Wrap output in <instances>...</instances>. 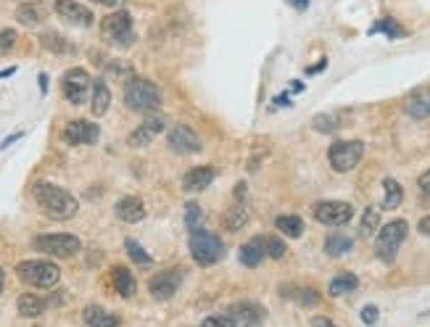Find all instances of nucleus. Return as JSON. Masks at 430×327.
I'll list each match as a JSON object with an SVG mask.
<instances>
[{
	"label": "nucleus",
	"mask_w": 430,
	"mask_h": 327,
	"mask_svg": "<svg viewBox=\"0 0 430 327\" xmlns=\"http://www.w3.org/2000/svg\"><path fill=\"white\" fill-rule=\"evenodd\" d=\"M19 138H22V132H16V135H11V138H6V140H3V145H0V148H8V145H11V143H16Z\"/></svg>",
	"instance_id": "nucleus-48"
},
{
	"label": "nucleus",
	"mask_w": 430,
	"mask_h": 327,
	"mask_svg": "<svg viewBox=\"0 0 430 327\" xmlns=\"http://www.w3.org/2000/svg\"><path fill=\"white\" fill-rule=\"evenodd\" d=\"M42 16H45V8L40 3H22L16 8V22L24 26H38L42 22Z\"/></svg>",
	"instance_id": "nucleus-30"
},
{
	"label": "nucleus",
	"mask_w": 430,
	"mask_h": 327,
	"mask_svg": "<svg viewBox=\"0 0 430 327\" xmlns=\"http://www.w3.org/2000/svg\"><path fill=\"white\" fill-rule=\"evenodd\" d=\"M90 90H93V79H90V74L85 72V69L74 66V69H69V72L63 74L61 93H63V98L72 103V106H82V103L88 101Z\"/></svg>",
	"instance_id": "nucleus-10"
},
{
	"label": "nucleus",
	"mask_w": 430,
	"mask_h": 327,
	"mask_svg": "<svg viewBox=\"0 0 430 327\" xmlns=\"http://www.w3.org/2000/svg\"><path fill=\"white\" fill-rule=\"evenodd\" d=\"M125 103L132 111L153 113L161 109V90L156 88L151 79L129 77L125 85Z\"/></svg>",
	"instance_id": "nucleus-2"
},
{
	"label": "nucleus",
	"mask_w": 430,
	"mask_h": 327,
	"mask_svg": "<svg viewBox=\"0 0 430 327\" xmlns=\"http://www.w3.org/2000/svg\"><path fill=\"white\" fill-rule=\"evenodd\" d=\"M164 127L166 125H164V119H161V116H148V119H145V122H143V125H140L138 129L127 138L129 148H145V145H148L156 135H161V132H164Z\"/></svg>",
	"instance_id": "nucleus-17"
},
{
	"label": "nucleus",
	"mask_w": 430,
	"mask_h": 327,
	"mask_svg": "<svg viewBox=\"0 0 430 327\" xmlns=\"http://www.w3.org/2000/svg\"><path fill=\"white\" fill-rule=\"evenodd\" d=\"M32 248L38 253H48L56 259H72L82 251V240L77 235H66V232H56V235H38L32 240Z\"/></svg>",
	"instance_id": "nucleus-6"
},
{
	"label": "nucleus",
	"mask_w": 430,
	"mask_h": 327,
	"mask_svg": "<svg viewBox=\"0 0 430 327\" xmlns=\"http://www.w3.org/2000/svg\"><path fill=\"white\" fill-rule=\"evenodd\" d=\"M288 3H291V6H293V0H288Z\"/></svg>",
	"instance_id": "nucleus-54"
},
{
	"label": "nucleus",
	"mask_w": 430,
	"mask_h": 327,
	"mask_svg": "<svg viewBox=\"0 0 430 327\" xmlns=\"http://www.w3.org/2000/svg\"><path fill=\"white\" fill-rule=\"evenodd\" d=\"M293 6H296L298 11H306V8H309V0H293Z\"/></svg>",
	"instance_id": "nucleus-51"
},
{
	"label": "nucleus",
	"mask_w": 430,
	"mask_h": 327,
	"mask_svg": "<svg viewBox=\"0 0 430 327\" xmlns=\"http://www.w3.org/2000/svg\"><path fill=\"white\" fill-rule=\"evenodd\" d=\"M417 230H420V232H422V235H425V238H430V214H428V216H422V219H420Z\"/></svg>",
	"instance_id": "nucleus-44"
},
{
	"label": "nucleus",
	"mask_w": 430,
	"mask_h": 327,
	"mask_svg": "<svg viewBox=\"0 0 430 327\" xmlns=\"http://www.w3.org/2000/svg\"><path fill=\"white\" fill-rule=\"evenodd\" d=\"M40 42H42V48H45V51L58 53V56L74 53V45H72V42H69L66 38H63V35H58V32H42Z\"/></svg>",
	"instance_id": "nucleus-33"
},
{
	"label": "nucleus",
	"mask_w": 430,
	"mask_h": 327,
	"mask_svg": "<svg viewBox=\"0 0 430 327\" xmlns=\"http://www.w3.org/2000/svg\"><path fill=\"white\" fill-rule=\"evenodd\" d=\"M95 3H101V6H109V8H114V6H119L122 0H95Z\"/></svg>",
	"instance_id": "nucleus-52"
},
{
	"label": "nucleus",
	"mask_w": 430,
	"mask_h": 327,
	"mask_svg": "<svg viewBox=\"0 0 430 327\" xmlns=\"http://www.w3.org/2000/svg\"><path fill=\"white\" fill-rule=\"evenodd\" d=\"M351 248H354V240L349 238V235H343V232H330L328 240H325V253L333 256V259L346 256Z\"/></svg>",
	"instance_id": "nucleus-29"
},
{
	"label": "nucleus",
	"mask_w": 430,
	"mask_h": 327,
	"mask_svg": "<svg viewBox=\"0 0 430 327\" xmlns=\"http://www.w3.org/2000/svg\"><path fill=\"white\" fill-rule=\"evenodd\" d=\"M40 93H48V74H40Z\"/></svg>",
	"instance_id": "nucleus-47"
},
{
	"label": "nucleus",
	"mask_w": 430,
	"mask_h": 327,
	"mask_svg": "<svg viewBox=\"0 0 430 327\" xmlns=\"http://www.w3.org/2000/svg\"><path fill=\"white\" fill-rule=\"evenodd\" d=\"M6 288V272H3V266H0V293Z\"/></svg>",
	"instance_id": "nucleus-53"
},
{
	"label": "nucleus",
	"mask_w": 430,
	"mask_h": 327,
	"mask_svg": "<svg viewBox=\"0 0 430 327\" xmlns=\"http://www.w3.org/2000/svg\"><path fill=\"white\" fill-rule=\"evenodd\" d=\"M45 306H48V303L42 301L40 296H35V293H22L19 301H16V309H19V314L22 317H40L45 312Z\"/></svg>",
	"instance_id": "nucleus-31"
},
{
	"label": "nucleus",
	"mask_w": 430,
	"mask_h": 327,
	"mask_svg": "<svg viewBox=\"0 0 430 327\" xmlns=\"http://www.w3.org/2000/svg\"><path fill=\"white\" fill-rule=\"evenodd\" d=\"M203 219H206V212H203L196 201H190L188 206H185V225H188L190 232L203 230Z\"/></svg>",
	"instance_id": "nucleus-35"
},
{
	"label": "nucleus",
	"mask_w": 430,
	"mask_h": 327,
	"mask_svg": "<svg viewBox=\"0 0 430 327\" xmlns=\"http://www.w3.org/2000/svg\"><path fill=\"white\" fill-rule=\"evenodd\" d=\"M385 35L388 40H396V38H406V29L396 19H391V16H385V19H378L375 24L369 26V35Z\"/></svg>",
	"instance_id": "nucleus-32"
},
{
	"label": "nucleus",
	"mask_w": 430,
	"mask_h": 327,
	"mask_svg": "<svg viewBox=\"0 0 430 327\" xmlns=\"http://www.w3.org/2000/svg\"><path fill=\"white\" fill-rule=\"evenodd\" d=\"M82 322L88 327H119L122 319L116 314H111V312H106L98 303H88V306L82 309Z\"/></svg>",
	"instance_id": "nucleus-21"
},
{
	"label": "nucleus",
	"mask_w": 430,
	"mask_h": 327,
	"mask_svg": "<svg viewBox=\"0 0 430 327\" xmlns=\"http://www.w3.org/2000/svg\"><path fill=\"white\" fill-rule=\"evenodd\" d=\"M111 106V90L106 85V79H95L93 82V98H90V111L93 116H103Z\"/></svg>",
	"instance_id": "nucleus-24"
},
{
	"label": "nucleus",
	"mask_w": 430,
	"mask_h": 327,
	"mask_svg": "<svg viewBox=\"0 0 430 327\" xmlns=\"http://www.w3.org/2000/svg\"><path fill=\"white\" fill-rule=\"evenodd\" d=\"M365 156V143L362 140H338L328 151V161L335 172H351Z\"/></svg>",
	"instance_id": "nucleus-8"
},
{
	"label": "nucleus",
	"mask_w": 430,
	"mask_h": 327,
	"mask_svg": "<svg viewBox=\"0 0 430 327\" xmlns=\"http://www.w3.org/2000/svg\"><path fill=\"white\" fill-rule=\"evenodd\" d=\"M16 74V66H8V69H0V79H6V77Z\"/></svg>",
	"instance_id": "nucleus-49"
},
{
	"label": "nucleus",
	"mask_w": 430,
	"mask_h": 327,
	"mask_svg": "<svg viewBox=\"0 0 430 327\" xmlns=\"http://www.w3.org/2000/svg\"><path fill=\"white\" fill-rule=\"evenodd\" d=\"M101 38L111 45H132L135 42V29H132V16L127 11H114L106 19H101Z\"/></svg>",
	"instance_id": "nucleus-7"
},
{
	"label": "nucleus",
	"mask_w": 430,
	"mask_h": 327,
	"mask_svg": "<svg viewBox=\"0 0 430 327\" xmlns=\"http://www.w3.org/2000/svg\"><path fill=\"white\" fill-rule=\"evenodd\" d=\"M383 190H385L383 209H385V212H393V209H399V206H401V201H404V188H401V182H396L393 177H385V180H383Z\"/></svg>",
	"instance_id": "nucleus-28"
},
{
	"label": "nucleus",
	"mask_w": 430,
	"mask_h": 327,
	"mask_svg": "<svg viewBox=\"0 0 430 327\" xmlns=\"http://www.w3.org/2000/svg\"><path fill=\"white\" fill-rule=\"evenodd\" d=\"M417 185H420V190H422V193H425V196L430 198V169H428V172H425L422 177H420Z\"/></svg>",
	"instance_id": "nucleus-43"
},
{
	"label": "nucleus",
	"mask_w": 430,
	"mask_h": 327,
	"mask_svg": "<svg viewBox=\"0 0 430 327\" xmlns=\"http://www.w3.org/2000/svg\"><path fill=\"white\" fill-rule=\"evenodd\" d=\"M216 180V166H193L182 177V190L185 193H201Z\"/></svg>",
	"instance_id": "nucleus-18"
},
{
	"label": "nucleus",
	"mask_w": 430,
	"mask_h": 327,
	"mask_svg": "<svg viewBox=\"0 0 430 327\" xmlns=\"http://www.w3.org/2000/svg\"><path fill=\"white\" fill-rule=\"evenodd\" d=\"M406 232H409V225L404 219H393L388 225H383L378 230V238H375V256H378L383 264H393L396 256H399V248L406 240Z\"/></svg>",
	"instance_id": "nucleus-5"
},
{
	"label": "nucleus",
	"mask_w": 430,
	"mask_h": 327,
	"mask_svg": "<svg viewBox=\"0 0 430 327\" xmlns=\"http://www.w3.org/2000/svg\"><path fill=\"white\" fill-rule=\"evenodd\" d=\"M188 248L193 262L198 266H214L216 262L225 259V240L219 238L216 232H209V230L190 232Z\"/></svg>",
	"instance_id": "nucleus-3"
},
{
	"label": "nucleus",
	"mask_w": 430,
	"mask_h": 327,
	"mask_svg": "<svg viewBox=\"0 0 430 327\" xmlns=\"http://www.w3.org/2000/svg\"><path fill=\"white\" fill-rule=\"evenodd\" d=\"M275 227H278V232L288 235V238H301V235H304V219L296 214L278 216V219H275Z\"/></svg>",
	"instance_id": "nucleus-34"
},
{
	"label": "nucleus",
	"mask_w": 430,
	"mask_h": 327,
	"mask_svg": "<svg viewBox=\"0 0 430 327\" xmlns=\"http://www.w3.org/2000/svg\"><path fill=\"white\" fill-rule=\"evenodd\" d=\"M349 116H351L349 111H325V113H317L314 119H312V127H314L317 132L328 135V132H335V129L346 127Z\"/></svg>",
	"instance_id": "nucleus-22"
},
{
	"label": "nucleus",
	"mask_w": 430,
	"mask_h": 327,
	"mask_svg": "<svg viewBox=\"0 0 430 327\" xmlns=\"http://www.w3.org/2000/svg\"><path fill=\"white\" fill-rule=\"evenodd\" d=\"M166 143L175 153H201V140L188 125H175L166 132Z\"/></svg>",
	"instance_id": "nucleus-14"
},
{
	"label": "nucleus",
	"mask_w": 430,
	"mask_h": 327,
	"mask_svg": "<svg viewBox=\"0 0 430 327\" xmlns=\"http://www.w3.org/2000/svg\"><path fill=\"white\" fill-rule=\"evenodd\" d=\"M264 243H262V235L259 238H251L248 243H243L241 246V264L243 266H259L264 262Z\"/></svg>",
	"instance_id": "nucleus-25"
},
{
	"label": "nucleus",
	"mask_w": 430,
	"mask_h": 327,
	"mask_svg": "<svg viewBox=\"0 0 430 327\" xmlns=\"http://www.w3.org/2000/svg\"><path fill=\"white\" fill-rule=\"evenodd\" d=\"M325 66H328V61H325V58H322V61L317 63V66H312V69H306V74H319V72H322V69H325Z\"/></svg>",
	"instance_id": "nucleus-46"
},
{
	"label": "nucleus",
	"mask_w": 430,
	"mask_h": 327,
	"mask_svg": "<svg viewBox=\"0 0 430 327\" xmlns=\"http://www.w3.org/2000/svg\"><path fill=\"white\" fill-rule=\"evenodd\" d=\"M262 243H264V253L269 259H282L288 248H285V243L278 238V235H262Z\"/></svg>",
	"instance_id": "nucleus-38"
},
{
	"label": "nucleus",
	"mask_w": 430,
	"mask_h": 327,
	"mask_svg": "<svg viewBox=\"0 0 430 327\" xmlns=\"http://www.w3.org/2000/svg\"><path fill=\"white\" fill-rule=\"evenodd\" d=\"M32 196H35L38 206L42 209V214L56 219V222H66V219L77 216V212H79V201L74 196L69 190L53 185V182H35L32 185Z\"/></svg>",
	"instance_id": "nucleus-1"
},
{
	"label": "nucleus",
	"mask_w": 430,
	"mask_h": 327,
	"mask_svg": "<svg viewBox=\"0 0 430 327\" xmlns=\"http://www.w3.org/2000/svg\"><path fill=\"white\" fill-rule=\"evenodd\" d=\"M362 322H365V325H375V322H378V306L367 303V306L362 309Z\"/></svg>",
	"instance_id": "nucleus-41"
},
{
	"label": "nucleus",
	"mask_w": 430,
	"mask_h": 327,
	"mask_svg": "<svg viewBox=\"0 0 430 327\" xmlns=\"http://www.w3.org/2000/svg\"><path fill=\"white\" fill-rule=\"evenodd\" d=\"M291 90H293V93H304V82H298V79H293V82H291Z\"/></svg>",
	"instance_id": "nucleus-50"
},
{
	"label": "nucleus",
	"mask_w": 430,
	"mask_h": 327,
	"mask_svg": "<svg viewBox=\"0 0 430 327\" xmlns=\"http://www.w3.org/2000/svg\"><path fill=\"white\" fill-rule=\"evenodd\" d=\"M16 275L32 288H56L61 280V269L48 259H26L16 264Z\"/></svg>",
	"instance_id": "nucleus-4"
},
{
	"label": "nucleus",
	"mask_w": 430,
	"mask_h": 327,
	"mask_svg": "<svg viewBox=\"0 0 430 327\" xmlns=\"http://www.w3.org/2000/svg\"><path fill=\"white\" fill-rule=\"evenodd\" d=\"M312 327H338L330 317H312Z\"/></svg>",
	"instance_id": "nucleus-42"
},
{
	"label": "nucleus",
	"mask_w": 430,
	"mask_h": 327,
	"mask_svg": "<svg viewBox=\"0 0 430 327\" xmlns=\"http://www.w3.org/2000/svg\"><path fill=\"white\" fill-rule=\"evenodd\" d=\"M356 288H359V277L351 275V272H338V275L330 280L328 293L333 298H338V296H346V293H351Z\"/></svg>",
	"instance_id": "nucleus-27"
},
{
	"label": "nucleus",
	"mask_w": 430,
	"mask_h": 327,
	"mask_svg": "<svg viewBox=\"0 0 430 327\" xmlns=\"http://www.w3.org/2000/svg\"><path fill=\"white\" fill-rule=\"evenodd\" d=\"M16 40H19V35H16L13 29H0V53H8V51H13V45H16Z\"/></svg>",
	"instance_id": "nucleus-39"
},
{
	"label": "nucleus",
	"mask_w": 430,
	"mask_h": 327,
	"mask_svg": "<svg viewBox=\"0 0 430 327\" xmlns=\"http://www.w3.org/2000/svg\"><path fill=\"white\" fill-rule=\"evenodd\" d=\"M282 296L288 301H296L298 306H317L319 303V293L314 288H301V285H285Z\"/></svg>",
	"instance_id": "nucleus-26"
},
{
	"label": "nucleus",
	"mask_w": 430,
	"mask_h": 327,
	"mask_svg": "<svg viewBox=\"0 0 430 327\" xmlns=\"http://www.w3.org/2000/svg\"><path fill=\"white\" fill-rule=\"evenodd\" d=\"M53 8L56 13L66 19V22H72V24H79V26H90L95 22V16L90 8H85L82 3H77V0H53Z\"/></svg>",
	"instance_id": "nucleus-16"
},
{
	"label": "nucleus",
	"mask_w": 430,
	"mask_h": 327,
	"mask_svg": "<svg viewBox=\"0 0 430 327\" xmlns=\"http://www.w3.org/2000/svg\"><path fill=\"white\" fill-rule=\"evenodd\" d=\"M116 216L122 219V222H127V225H135V222H140L143 216H145V203L140 201L138 196H125V198H119L114 206Z\"/></svg>",
	"instance_id": "nucleus-20"
},
{
	"label": "nucleus",
	"mask_w": 430,
	"mask_h": 327,
	"mask_svg": "<svg viewBox=\"0 0 430 327\" xmlns=\"http://www.w3.org/2000/svg\"><path fill=\"white\" fill-rule=\"evenodd\" d=\"M404 111L412 119H430V88L412 90L404 98Z\"/></svg>",
	"instance_id": "nucleus-19"
},
{
	"label": "nucleus",
	"mask_w": 430,
	"mask_h": 327,
	"mask_svg": "<svg viewBox=\"0 0 430 327\" xmlns=\"http://www.w3.org/2000/svg\"><path fill=\"white\" fill-rule=\"evenodd\" d=\"M182 280H185V269H182V266L161 269L159 275H153L151 280H148V293H151L156 301H169V298L180 290Z\"/></svg>",
	"instance_id": "nucleus-9"
},
{
	"label": "nucleus",
	"mask_w": 430,
	"mask_h": 327,
	"mask_svg": "<svg viewBox=\"0 0 430 327\" xmlns=\"http://www.w3.org/2000/svg\"><path fill=\"white\" fill-rule=\"evenodd\" d=\"M125 251L129 253V259L135 262V264H140V266H151L153 264V259L148 256V251L140 246L138 240H132V238H127L125 240Z\"/></svg>",
	"instance_id": "nucleus-36"
},
{
	"label": "nucleus",
	"mask_w": 430,
	"mask_h": 327,
	"mask_svg": "<svg viewBox=\"0 0 430 327\" xmlns=\"http://www.w3.org/2000/svg\"><path fill=\"white\" fill-rule=\"evenodd\" d=\"M225 314L232 319L235 327H256L262 322V317H264V309L253 301H241V303H232Z\"/></svg>",
	"instance_id": "nucleus-15"
},
{
	"label": "nucleus",
	"mask_w": 430,
	"mask_h": 327,
	"mask_svg": "<svg viewBox=\"0 0 430 327\" xmlns=\"http://www.w3.org/2000/svg\"><path fill=\"white\" fill-rule=\"evenodd\" d=\"M246 222H248V196H246V185L238 182L235 185V201H232V206L222 216V225L230 232H238V230L246 227Z\"/></svg>",
	"instance_id": "nucleus-12"
},
{
	"label": "nucleus",
	"mask_w": 430,
	"mask_h": 327,
	"mask_svg": "<svg viewBox=\"0 0 430 327\" xmlns=\"http://www.w3.org/2000/svg\"><path fill=\"white\" fill-rule=\"evenodd\" d=\"M312 214L319 225L328 227H343L354 219V206L346 201H322L312 209Z\"/></svg>",
	"instance_id": "nucleus-11"
},
{
	"label": "nucleus",
	"mask_w": 430,
	"mask_h": 327,
	"mask_svg": "<svg viewBox=\"0 0 430 327\" xmlns=\"http://www.w3.org/2000/svg\"><path fill=\"white\" fill-rule=\"evenodd\" d=\"M378 230H380V212L369 206V209H365V214H362V225H359V232L369 238V235H372V232H378Z\"/></svg>",
	"instance_id": "nucleus-37"
},
{
	"label": "nucleus",
	"mask_w": 430,
	"mask_h": 327,
	"mask_svg": "<svg viewBox=\"0 0 430 327\" xmlns=\"http://www.w3.org/2000/svg\"><path fill=\"white\" fill-rule=\"evenodd\" d=\"M98 138H101V129L88 119H74L63 127V140L69 145H93L98 143Z\"/></svg>",
	"instance_id": "nucleus-13"
},
{
	"label": "nucleus",
	"mask_w": 430,
	"mask_h": 327,
	"mask_svg": "<svg viewBox=\"0 0 430 327\" xmlns=\"http://www.w3.org/2000/svg\"><path fill=\"white\" fill-rule=\"evenodd\" d=\"M198 327H235V325H232V319L228 314H214V317H206Z\"/></svg>",
	"instance_id": "nucleus-40"
},
{
	"label": "nucleus",
	"mask_w": 430,
	"mask_h": 327,
	"mask_svg": "<svg viewBox=\"0 0 430 327\" xmlns=\"http://www.w3.org/2000/svg\"><path fill=\"white\" fill-rule=\"evenodd\" d=\"M111 282H114V290L122 298H132L135 290H138V280L127 266H111Z\"/></svg>",
	"instance_id": "nucleus-23"
},
{
	"label": "nucleus",
	"mask_w": 430,
	"mask_h": 327,
	"mask_svg": "<svg viewBox=\"0 0 430 327\" xmlns=\"http://www.w3.org/2000/svg\"><path fill=\"white\" fill-rule=\"evenodd\" d=\"M272 103H275V106H291V95H288V93H282V95H278Z\"/></svg>",
	"instance_id": "nucleus-45"
}]
</instances>
